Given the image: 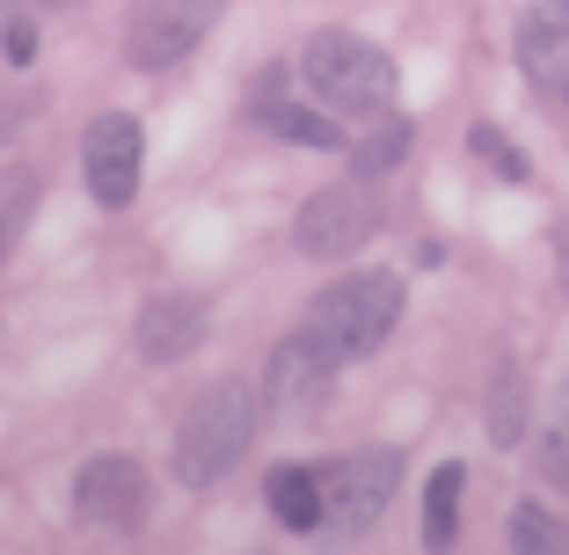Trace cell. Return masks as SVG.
I'll return each mask as SVG.
<instances>
[{
  "instance_id": "22",
  "label": "cell",
  "mask_w": 569,
  "mask_h": 555,
  "mask_svg": "<svg viewBox=\"0 0 569 555\" xmlns=\"http://www.w3.org/2000/svg\"><path fill=\"white\" fill-rule=\"evenodd\" d=\"M0 256H8V219H0Z\"/></svg>"
},
{
  "instance_id": "16",
  "label": "cell",
  "mask_w": 569,
  "mask_h": 555,
  "mask_svg": "<svg viewBox=\"0 0 569 555\" xmlns=\"http://www.w3.org/2000/svg\"><path fill=\"white\" fill-rule=\"evenodd\" d=\"M503 534H511V555H569V519H555L548 505H511Z\"/></svg>"
},
{
  "instance_id": "3",
  "label": "cell",
  "mask_w": 569,
  "mask_h": 555,
  "mask_svg": "<svg viewBox=\"0 0 569 555\" xmlns=\"http://www.w3.org/2000/svg\"><path fill=\"white\" fill-rule=\"evenodd\" d=\"M395 321H402V278L395 270H351L343 286L315 293V307H307V329L343 358L380 351Z\"/></svg>"
},
{
  "instance_id": "10",
  "label": "cell",
  "mask_w": 569,
  "mask_h": 555,
  "mask_svg": "<svg viewBox=\"0 0 569 555\" xmlns=\"http://www.w3.org/2000/svg\"><path fill=\"white\" fill-rule=\"evenodd\" d=\"M511 44H519V67L533 73L540 88L562 96L569 88V0H533L519 16V37H511Z\"/></svg>"
},
{
  "instance_id": "19",
  "label": "cell",
  "mask_w": 569,
  "mask_h": 555,
  "mask_svg": "<svg viewBox=\"0 0 569 555\" xmlns=\"http://www.w3.org/2000/svg\"><path fill=\"white\" fill-rule=\"evenodd\" d=\"M540 475L569 489V395H562V409H555V432L540 438Z\"/></svg>"
},
{
  "instance_id": "14",
  "label": "cell",
  "mask_w": 569,
  "mask_h": 555,
  "mask_svg": "<svg viewBox=\"0 0 569 555\" xmlns=\"http://www.w3.org/2000/svg\"><path fill=\"white\" fill-rule=\"evenodd\" d=\"M263 110V125L284 139V147H315V153H329V147H343V125L329 118V110H307V102H256Z\"/></svg>"
},
{
  "instance_id": "13",
  "label": "cell",
  "mask_w": 569,
  "mask_h": 555,
  "mask_svg": "<svg viewBox=\"0 0 569 555\" xmlns=\"http://www.w3.org/2000/svg\"><path fill=\"white\" fill-rule=\"evenodd\" d=\"M263 497H270V512H278L284 534H321V483H315V468H292V460L270 468Z\"/></svg>"
},
{
  "instance_id": "11",
  "label": "cell",
  "mask_w": 569,
  "mask_h": 555,
  "mask_svg": "<svg viewBox=\"0 0 569 555\" xmlns=\"http://www.w3.org/2000/svg\"><path fill=\"white\" fill-rule=\"evenodd\" d=\"M132 344H139V358H147V366H176V358H190L204 344V307L183 300V293H161V300L139 307Z\"/></svg>"
},
{
  "instance_id": "17",
  "label": "cell",
  "mask_w": 569,
  "mask_h": 555,
  "mask_svg": "<svg viewBox=\"0 0 569 555\" xmlns=\"http://www.w3.org/2000/svg\"><path fill=\"white\" fill-rule=\"evenodd\" d=\"M409 147H417V132H409L402 118H387V125H380L372 139H358V147H351V169H358V176L372 184V176L402 169V161H409Z\"/></svg>"
},
{
  "instance_id": "24",
  "label": "cell",
  "mask_w": 569,
  "mask_h": 555,
  "mask_svg": "<svg viewBox=\"0 0 569 555\" xmlns=\"http://www.w3.org/2000/svg\"><path fill=\"white\" fill-rule=\"evenodd\" d=\"M562 110H569V88H562Z\"/></svg>"
},
{
  "instance_id": "23",
  "label": "cell",
  "mask_w": 569,
  "mask_h": 555,
  "mask_svg": "<svg viewBox=\"0 0 569 555\" xmlns=\"http://www.w3.org/2000/svg\"><path fill=\"white\" fill-rule=\"evenodd\" d=\"M37 8H73V0H37Z\"/></svg>"
},
{
  "instance_id": "5",
  "label": "cell",
  "mask_w": 569,
  "mask_h": 555,
  "mask_svg": "<svg viewBox=\"0 0 569 555\" xmlns=\"http://www.w3.org/2000/svg\"><path fill=\"white\" fill-rule=\"evenodd\" d=\"M315 483H321V526L366 534V526L395 505V489H402V454H395V446H366V454L321 460Z\"/></svg>"
},
{
  "instance_id": "4",
  "label": "cell",
  "mask_w": 569,
  "mask_h": 555,
  "mask_svg": "<svg viewBox=\"0 0 569 555\" xmlns=\"http://www.w3.org/2000/svg\"><path fill=\"white\" fill-rule=\"evenodd\" d=\"M372 235H380V190H372L366 176L321 184L315 198L300 205V219H292V249L315 256V264H343V256H358Z\"/></svg>"
},
{
  "instance_id": "1",
  "label": "cell",
  "mask_w": 569,
  "mask_h": 555,
  "mask_svg": "<svg viewBox=\"0 0 569 555\" xmlns=\"http://www.w3.org/2000/svg\"><path fill=\"white\" fill-rule=\"evenodd\" d=\"M256 424H263V403H256L249 380H212L198 403L176 424V446H168V475L183 489H212L219 475L234 468L256 446Z\"/></svg>"
},
{
  "instance_id": "18",
  "label": "cell",
  "mask_w": 569,
  "mask_h": 555,
  "mask_svg": "<svg viewBox=\"0 0 569 555\" xmlns=\"http://www.w3.org/2000/svg\"><path fill=\"white\" fill-rule=\"evenodd\" d=\"M468 147L489 161V176H497V184H533V161H526V153L511 147V139H503L497 125H475V132H468Z\"/></svg>"
},
{
  "instance_id": "8",
  "label": "cell",
  "mask_w": 569,
  "mask_h": 555,
  "mask_svg": "<svg viewBox=\"0 0 569 555\" xmlns=\"http://www.w3.org/2000/svg\"><path fill=\"white\" fill-rule=\"evenodd\" d=\"M153 505V483L132 454H96L81 475H73V512L88 526H110V534H139Z\"/></svg>"
},
{
  "instance_id": "9",
  "label": "cell",
  "mask_w": 569,
  "mask_h": 555,
  "mask_svg": "<svg viewBox=\"0 0 569 555\" xmlns=\"http://www.w3.org/2000/svg\"><path fill=\"white\" fill-rule=\"evenodd\" d=\"M336 366H343V351H329V344H321L315 329L300 321V329H292V337L270 351V403L292 409V417H315V409L329 403Z\"/></svg>"
},
{
  "instance_id": "12",
  "label": "cell",
  "mask_w": 569,
  "mask_h": 555,
  "mask_svg": "<svg viewBox=\"0 0 569 555\" xmlns=\"http://www.w3.org/2000/svg\"><path fill=\"white\" fill-rule=\"evenodd\" d=\"M460 497H468V468L438 460L423 483V548L431 555H452V541H460Z\"/></svg>"
},
{
  "instance_id": "2",
  "label": "cell",
  "mask_w": 569,
  "mask_h": 555,
  "mask_svg": "<svg viewBox=\"0 0 569 555\" xmlns=\"http://www.w3.org/2000/svg\"><path fill=\"white\" fill-rule=\"evenodd\" d=\"M300 67H307V88L321 96V110H343V118H380L395 102V88H402L395 59L358 30H315Z\"/></svg>"
},
{
  "instance_id": "20",
  "label": "cell",
  "mask_w": 569,
  "mask_h": 555,
  "mask_svg": "<svg viewBox=\"0 0 569 555\" xmlns=\"http://www.w3.org/2000/svg\"><path fill=\"white\" fill-rule=\"evenodd\" d=\"M0 44H8V67H30V59H37V30H30V22H8V37H0Z\"/></svg>"
},
{
  "instance_id": "6",
  "label": "cell",
  "mask_w": 569,
  "mask_h": 555,
  "mask_svg": "<svg viewBox=\"0 0 569 555\" xmlns=\"http://www.w3.org/2000/svg\"><path fill=\"white\" fill-rule=\"evenodd\" d=\"M219 16H227V0H147L132 16V30H124V59H132L139 73L183 67L190 51L212 37Z\"/></svg>"
},
{
  "instance_id": "15",
  "label": "cell",
  "mask_w": 569,
  "mask_h": 555,
  "mask_svg": "<svg viewBox=\"0 0 569 555\" xmlns=\"http://www.w3.org/2000/svg\"><path fill=\"white\" fill-rule=\"evenodd\" d=\"M526 424H533V387H526V366H497V387H489V438H497V446H519Z\"/></svg>"
},
{
  "instance_id": "21",
  "label": "cell",
  "mask_w": 569,
  "mask_h": 555,
  "mask_svg": "<svg viewBox=\"0 0 569 555\" xmlns=\"http://www.w3.org/2000/svg\"><path fill=\"white\" fill-rule=\"evenodd\" d=\"M555 249H562V278H569V219H555Z\"/></svg>"
},
{
  "instance_id": "7",
  "label": "cell",
  "mask_w": 569,
  "mask_h": 555,
  "mask_svg": "<svg viewBox=\"0 0 569 555\" xmlns=\"http://www.w3.org/2000/svg\"><path fill=\"white\" fill-rule=\"evenodd\" d=\"M139 161H147V132H139L132 110H102L81 132V176L102 212H124L139 198Z\"/></svg>"
}]
</instances>
